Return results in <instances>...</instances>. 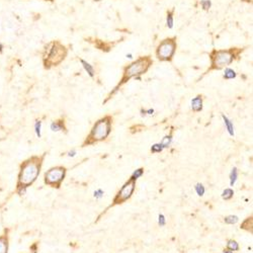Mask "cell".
Segmentation results:
<instances>
[{
	"label": "cell",
	"instance_id": "obj_23",
	"mask_svg": "<svg viewBox=\"0 0 253 253\" xmlns=\"http://www.w3.org/2000/svg\"><path fill=\"white\" fill-rule=\"evenodd\" d=\"M35 132H36V135L38 136L39 138H41V136H42V121L41 119H36V121Z\"/></svg>",
	"mask_w": 253,
	"mask_h": 253
},
{
	"label": "cell",
	"instance_id": "obj_34",
	"mask_svg": "<svg viewBox=\"0 0 253 253\" xmlns=\"http://www.w3.org/2000/svg\"><path fill=\"white\" fill-rule=\"evenodd\" d=\"M2 48H3V46H2V44H1V43H0V52L2 51Z\"/></svg>",
	"mask_w": 253,
	"mask_h": 253
},
{
	"label": "cell",
	"instance_id": "obj_30",
	"mask_svg": "<svg viewBox=\"0 0 253 253\" xmlns=\"http://www.w3.org/2000/svg\"><path fill=\"white\" fill-rule=\"evenodd\" d=\"M153 112H154V109H148V111H146V114H148V115H152Z\"/></svg>",
	"mask_w": 253,
	"mask_h": 253
},
{
	"label": "cell",
	"instance_id": "obj_4",
	"mask_svg": "<svg viewBox=\"0 0 253 253\" xmlns=\"http://www.w3.org/2000/svg\"><path fill=\"white\" fill-rule=\"evenodd\" d=\"M111 126H112V116L111 115H105L104 118L99 119L95 124L93 125L92 129L89 135L86 137L84 142L82 143V147L90 146L93 144H96L98 142L104 141L109 136L111 132Z\"/></svg>",
	"mask_w": 253,
	"mask_h": 253
},
{
	"label": "cell",
	"instance_id": "obj_28",
	"mask_svg": "<svg viewBox=\"0 0 253 253\" xmlns=\"http://www.w3.org/2000/svg\"><path fill=\"white\" fill-rule=\"evenodd\" d=\"M158 223H159V225H160V226H164L166 224V220H165V217L163 215H159Z\"/></svg>",
	"mask_w": 253,
	"mask_h": 253
},
{
	"label": "cell",
	"instance_id": "obj_6",
	"mask_svg": "<svg viewBox=\"0 0 253 253\" xmlns=\"http://www.w3.org/2000/svg\"><path fill=\"white\" fill-rule=\"evenodd\" d=\"M177 49V38L169 36L163 39L156 47L155 55L160 62H172Z\"/></svg>",
	"mask_w": 253,
	"mask_h": 253
},
{
	"label": "cell",
	"instance_id": "obj_17",
	"mask_svg": "<svg viewBox=\"0 0 253 253\" xmlns=\"http://www.w3.org/2000/svg\"><path fill=\"white\" fill-rule=\"evenodd\" d=\"M171 142H172V131L169 133V135L165 136V137L163 138L161 145L163 146V148H167L169 147V145L171 144Z\"/></svg>",
	"mask_w": 253,
	"mask_h": 253
},
{
	"label": "cell",
	"instance_id": "obj_7",
	"mask_svg": "<svg viewBox=\"0 0 253 253\" xmlns=\"http://www.w3.org/2000/svg\"><path fill=\"white\" fill-rule=\"evenodd\" d=\"M66 172H67V169L64 166H55V167L50 168L44 174L45 184L53 188L59 189L66 177Z\"/></svg>",
	"mask_w": 253,
	"mask_h": 253
},
{
	"label": "cell",
	"instance_id": "obj_12",
	"mask_svg": "<svg viewBox=\"0 0 253 253\" xmlns=\"http://www.w3.org/2000/svg\"><path fill=\"white\" fill-rule=\"evenodd\" d=\"M79 61H80L82 67L84 68V70H85L86 72H87V74H88L89 77H90V78H94L95 77V69H94V67H93L90 63L87 62L84 59H82V58L79 59Z\"/></svg>",
	"mask_w": 253,
	"mask_h": 253
},
{
	"label": "cell",
	"instance_id": "obj_33",
	"mask_svg": "<svg viewBox=\"0 0 253 253\" xmlns=\"http://www.w3.org/2000/svg\"><path fill=\"white\" fill-rule=\"evenodd\" d=\"M126 58H129V59H132V55H131V54L126 55Z\"/></svg>",
	"mask_w": 253,
	"mask_h": 253
},
{
	"label": "cell",
	"instance_id": "obj_27",
	"mask_svg": "<svg viewBox=\"0 0 253 253\" xmlns=\"http://www.w3.org/2000/svg\"><path fill=\"white\" fill-rule=\"evenodd\" d=\"M163 149L164 148H163V146L161 144H154L151 147V152L152 153H159V152H161Z\"/></svg>",
	"mask_w": 253,
	"mask_h": 253
},
{
	"label": "cell",
	"instance_id": "obj_22",
	"mask_svg": "<svg viewBox=\"0 0 253 253\" xmlns=\"http://www.w3.org/2000/svg\"><path fill=\"white\" fill-rule=\"evenodd\" d=\"M227 249L231 251H237L239 250V245L235 240H229L227 243Z\"/></svg>",
	"mask_w": 253,
	"mask_h": 253
},
{
	"label": "cell",
	"instance_id": "obj_2",
	"mask_svg": "<svg viewBox=\"0 0 253 253\" xmlns=\"http://www.w3.org/2000/svg\"><path fill=\"white\" fill-rule=\"evenodd\" d=\"M153 65V59L151 56H141L138 59L132 61L130 64L126 65L123 69V76L119 82L115 86V88L108 93V97L104 100V104H106L109 99L112 98V96L116 94L119 89H121L125 84H126L131 79L135 78L138 80H141V76L146 74L149 69Z\"/></svg>",
	"mask_w": 253,
	"mask_h": 253
},
{
	"label": "cell",
	"instance_id": "obj_26",
	"mask_svg": "<svg viewBox=\"0 0 253 253\" xmlns=\"http://www.w3.org/2000/svg\"><path fill=\"white\" fill-rule=\"evenodd\" d=\"M143 173H144V168H139L134 173H133V175L131 176V178L135 179V180H137L139 177H141V176L143 175Z\"/></svg>",
	"mask_w": 253,
	"mask_h": 253
},
{
	"label": "cell",
	"instance_id": "obj_31",
	"mask_svg": "<svg viewBox=\"0 0 253 253\" xmlns=\"http://www.w3.org/2000/svg\"><path fill=\"white\" fill-rule=\"evenodd\" d=\"M75 154H76V152H75V151H72V152H69L68 155H69V156H74Z\"/></svg>",
	"mask_w": 253,
	"mask_h": 253
},
{
	"label": "cell",
	"instance_id": "obj_19",
	"mask_svg": "<svg viewBox=\"0 0 253 253\" xmlns=\"http://www.w3.org/2000/svg\"><path fill=\"white\" fill-rule=\"evenodd\" d=\"M199 5H201V7H202V10L209 11L210 8L212 7L213 3H212L211 0H201V1H199Z\"/></svg>",
	"mask_w": 253,
	"mask_h": 253
},
{
	"label": "cell",
	"instance_id": "obj_18",
	"mask_svg": "<svg viewBox=\"0 0 253 253\" xmlns=\"http://www.w3.org/2000/svg\"><path fill=\"white\" fill-rule=\"evenodd\" d=\"M251 220H252V217L246 219L245 221L242 223L241 228H242V229H244V230L250 231V232L252 233V222H250Z\"/></svg>",
	"mask_w": 253,
	"mask_h": 253
},
{
	"label": "cell",
	"instance_id": "obj_10",
	"mask_svg": "<svg viewBox=\"0 0 253 253\" xmlns=\"http://www.w3.org/2000/svg\"><path fill=\"white\" fill-rule=\"evenodd\" d=\"M202 102H204V97L202 94H198L191 99V109L192 111L198 112L202 111Z\"/></svg>",
	"mask_w": 253,
	"mask_h": 253
},
{
	"label": "cell",
	"instance_id": "obj_29",
	"mask_svg": "<svg viewBox=\"0 0 253 253\" xmlns=\"http://www.w3.org/2000/svg\"><path fill=\"white\" fill-rule=\"evenodd\" d=\"M102 195H104V191H102L101 189H97V191H94V196H95V198H101Z\"/></svg>",
	"mask_w": 253,
	"mask_h": 253
},
{
	"label": "cell",
	"instance_id": "obj_8",
	"mask_svg": "<svg viewBox=\"0 0 253 253\" xmlns=\"http://www.w3.org/2000/svg\"><path fill=\"white\" fill-rule=\"evenodd\" d=\"M136 187V180L133 178H130L126 183L122 186V188L118 191V194H115L114 201H112V204L111 205V207H115V206L122 205L124 204L125 202H126L128 199L131 198L135 191Z\"/></svg>",
	"mask_w": 253,
	"mask_h": 253
},
{
	"label": "cell",
	"instance_id": "obj_13",
	"mask_svg": "<svg viewBox=\"0 0 253 253\" xmlns=\"http://www.w3.org/2000/svg\"><path fill=\"white\" fill-rule=\"evenodd\" d=\"M174 8L166 11V28H168L169 29H172L174 26Z\"/></svg>",
	"mask_w": 253,
	"mask_h": 253
},
{
	"label": "cell",
	"instance_id": "obj_9",
	"mask_svg": "<svg viewBox=\"0 0 253 253\" xmlns=\"http://www.w3.org/2000/svg\"><path fill=\"white\" fill-rule=\"evenodd\" d=\"M10 231V228H4L2 234L0 235V253H8Z\"/></svg>",
	"mask_w": 253,
	"mask_h": 253
},
{
	"label": "cell",
	"instance_id": "obj_20",
	"mask_svg": "<svg viewBox=\"0 0 253 253\" xmlns=\"http://www.w3.org/2000/svg\"><path fill=\"white\" fill-rule=\"evenodd\" d=\"M234 195V191L231 188H226L222 194V198L225 199V201H228V199H231Z\"/></svg>",
	"mask_w": 253,
	"mask_h": 253
},
{
	"label": "cell",
	"instance_id": "obj_24",
	"mask_svg": "<svg viewBox=\"0 0 253 253\" xmlns=\"http://www.w3.org/2000/svg\"><path fill=\"white\" fill-rule=\"evenodd\" d=\"M224 221L226 224H236V223L238 222V217L237 216H228V217H226L224 219Z\"/></svg>",
	"mask_w": 253,
	"mask_h": 253
},
{
	"label": "cell",
	"instance_id": "obj_32",
	"mask_svg": "<svg viewBox=\"0 0 253 253\" xmlns=\"http://www.w3.org/2000/svg\"><path fill=\"white\" fill-rule=\"evenodd\" d=\"M223 253H233V251L229 250V249H226V250H224V252H223Z\"/></svg>",
	"mask_w": 253,
	"mask_h": 253
},
{
	"label": "cell",
	"instance_id": "obj_35",
	"mask_svg": "<svg viewBox=\"0 0 253 253\" xmlns=\"http://www.w3.org/2000/svg\"><path fill=\"white\" fill-rule=\"evenodd\" d=\"M94 2H99V1H101V0H93Z\"/></svg>",
	"mask_w": 253,
	"mask_h": 253
},
{
	"label": "cell",
	"instance_id": "obj_11",
	"mask_svg": "<svg viewBox=\"0 0 253 253\" xmlns=\"http://www.w3.org/2000/svg\"><path fill=\"white\" fill-rule=\"evenodd\" d=\"M51 130L53 132H59V131H64L65 133H67V128H66L65 125V119H56V121L52 122L51 124Z\"/></svg>",
	"mask_w": 253,
	"mask_h": 253
},
{
	"label": "cell",
	"instance_id": "obj_5",
	"mask_svg": "<svg viewBox=\"0 0 253 253\" xmlns=\"http://www.w3.org/2000/svg\"><path fill=\"white\" fill-rule=\"evenodd\" d=\"M68 55V49L59 41H53L48 44L45 48L44 54V67L51 69L57 67L64 61Z\"/></svg>",
	"mask_w": 253,
	"mask_h": 253
},
{
	"label": "cell",
	"instance_id": "obj_14",
	"mask_svg": "<svg viewBox=\"0 0 253 253\" xmlns=\"http://www.w3.org/2000/svg\"><path fill=\"white\" fill-rule=\"evenodd\" d=\"M236 77H237V73H236L234 69L229 68V67L225 68L224 74H223V78H224L225 80H231V79H235Z\"/></svg>",
	"mask_w": 253,
	"mask_h": 253
},
{
	"label": "cell",
	"instance_id": "obj_21",
	"mask_svg": "<svg viewBox=\"0 0 253 253\" xmlns=\"http://www.w3.org/2000/svg\"><path fill=\"white\" fill-rule=\"evenodd\" d=\"M237 177H238V170H237V168L234 167L230 173V184L232 186L235 184L236 180H237Z\"/></svg>",
	"mask_w": 253,
	"mask_h": 253
},
{
	"label": "cell",
	"instance_id": "obj_1",
	"mask_svg": "<svg viewBox=\"0 0 253 253\" xmlns=\"http://www.w3.org/2000/svg\"><path fill=\"white\" fill-rule=\"evenodd\" d=\"M47 153L42 155H34L25 159L19 165V171L17 175V181L15 185V194L19 196L26 192L29 186H32L38 179L41 173L43 163H44Z\"/></svg>",
	"mask_w": 253,
	"mask_h": 253
},
{
	"label": "cell",
	"instance_id": "obj_15",
	"mask_svg": "<svg viewBox=\"0 0 253 253\" xmlns=\"http://www.w3.org/2000/svg\"><path fill=\"white\" fill-rule=\"evenodd\" d=\"M222 118H223V119H224V124H225V126H226V129H227V131H228V133L229 134H230V136H234V126H233V123L230 121V119H229L227 116H226L225 115H222Z\"/></svg>",
	"mask_w": 253,
	"mask_h": 253
},
{
	"label": "cell",
	"instance_id": "obj_3",
	"mask_svg": "<svg viewBox=\"0 0 253 253\" xmlns=\"http://www.w3.org/2000/svg\"><path fill=\"white\" fill-rule=\"evenodd\" d=\"M244 51L245 48H241V47H232V48L223 50H212L209 54L211 64L207 71L204 73V75H207L212 71H219V70L229 67L233 62L240 58Z\"/></svg>",
	"mask_w": 253,
	"mask_h": 253
},
{
	"label": "cell",
	"instance_id": "obj_25",
	"mask_svg": "<svg viewBox=\"0 0 253 253\" xmlns=\"http://www.w3.org/2000/svg\"><path fill=\"white\" fill-rule=\"evenodd\" d=\"M194 188H195L196 194H198L199 196H202V195H204L206 189H205V186L202 185V183H196L195 186H194Z\"/></svg>",
	"mask_w": 253,
	"mask_h": 253
},
{
	"label": "cell",
	"instance_id": "obj_16",
	"mask_svg": "<svg viewBox=\"0 0 253 253\" xmlns=\"http://www.w3.org/2000/svg\"><path fill=\"white\" fill-rule=\"evenodd\" d=\"M94 46H95L98 50H100V51H104V52H108L109 50L111 49V47L108 46V43H104L102 41H100V40H95Z\"/></svg>",
	"mask_w": 253,
	"mask_h": 253
}]
</instances>
